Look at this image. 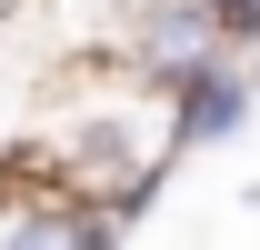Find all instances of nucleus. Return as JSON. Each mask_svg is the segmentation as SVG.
<instances>
[{"label": "nucleus", "mask_w": 260, "mask_h": 250, "mask_svg": "<svg viewBox=\"0 0 260 250\" xmlns=\"http://www.w3.org/2000/svg\"><path fill=\"white\" fill-rule=\"evenodd\" d=\"M0 250H120V220L0 160Z\"/></svg>", "instance_id": "nucleus-1"}]
</instances>
